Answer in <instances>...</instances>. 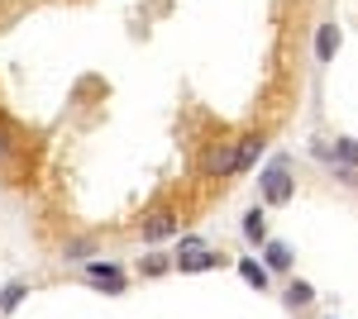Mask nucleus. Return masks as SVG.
<instances>
[{
	"instance_id": "2",
	"label": "nucleus",
	"mask_w": 358,
	"mask_h": 319,
	"mask_svg": "<svg viewBox=\"0 0 358 319\" xmlns=\"http://www.w3.org/2000/svg\"><path fill=\"white\" fill-rule=\"evenodd\" d=\"M239 172V138H224V143H210L201 153V177L206 181H224Z\"/></svg>"
},
{
	"instance_id": "1",
	"label": "nucleus",
	"mask_w": 358,
	"mask_h": 319,
	"mask_svg": "<svg viewBox=\"0 0 358 319\" xmlns=\"http://www.w3.org/2000/svg\"><path fill=\"white\" fill-rule=\"evenodd\" d=\"M258 191L268 205H292L296 195V181H292V158H273L268 172H258Z\"/></svg>"
},
{
	"instance_id": "11",
	"label": "nucleus",
	"mask_w": 358,
	"mask_h": 319,
	"mask_svg": "<svg viewBox=\"0 0 358 319\" xmlns=\"http://www.w3.org/2000/svg\"><path fill=\"white\" fill-rule=\"evenodd\" d=\"M239 276H244L253 291H268V267L253 262V258H239Z\"/></svg>"
},
{
	"instance_id": "13",
	"label": "nucleus",
	"mask_w": 358,
	"mask_h": 319,
	"mask_svg": "<svg viewBox=\"0 0 358 319\" xmlns=\"http://www.w3.org/2000/svg\"><path fill=\"white\" fill-rule=\"evenodd\" d=\"M24 295H29V286H24V281H5V291H0V315H15Z\"/></svg>"
},
{
	"instance_id": "9",
	"label": "nucleus",
	"mask_w": 358,
	"mask_h": 319,
	"mask_svg": "<svg viewBox=\"0 0 358 319\" xmlns=\"http://www.w3.org/2000/svg\"><path fill=\"white\" fill-rule=\"evenodd\" d=\"M263 148H268V138H263V133H244V138H239V172H248L253 162L263 158Z\"/></svg>"
},
{
	"instance_id": "14",
	"label": "nucleus",
	"mask_w": 358,
	"mask_h": 319,
	"mask_svg": "<svg viewBox=\"0 0 358 319\" xmlns=\"http://www.w3.org/2000/svg\"><path fill=\"white\" fill-rule=\"evenodd\" d=\"M91 253H96V239H67L62 243V258L67 262H91Z\"/></svg>"
},
{
	"instance_id": "15",
	"label": "nucleus",
	"mask_w": 358,
	"mask_h": 319,
	"mask_svg": "<svg viewBox=\"0 0 358 319\" xmlns=\"http://www.w3.org/2000/svg\"><path fill=\"white\" fill-rule=\"evenodd\" d=\"M310 300H315V291H310V281H292V286H287V305H292V310H306Z\"/></svg>"
},
{
	"instance_id": "7",
	"label": "nucleus",
	"mask_w": 358,
	"mask_h": 319,
	"mask_svg": "<svg viewBox=\"0 0 358 319\" xmlns=\"http://www.w3.org/2000/svg\"><path fill=\"white\" fill-rule=\"evenodd\" d=\"M210 267H224V253H215L210 243L192 253V258H177V272H210Z\"/></svg>"
},
{
	"instance_id": "8",
	"label": "nucleus",
	"mask_w": 358,
	"mask_h": 319,
	"mask_svg": "<svg viewBox=\"0 0 358 319\" xmlns=\"http://www.w3.org/2000/svg\"><path fill=\"white\" fill-rule=\"evenodd\" d=\"M263 267H268V272H292V248L282 239H268L263 243Z\"/></svg>"
},
{
	"instance_id": "3",
	"label": "nucleus",
	"mask_w": 358,
	"mask_h": 319,
	"mask_svg": "<svg viewBox=\"0 0 358 319\" xmlns=\"http://www.w3.org/2000/svg\"><path fill=\"white\" fill-rule=\"evenodd\" d=\"M177 229H182V214L167 210V205H158V210H148L143 219H138V234H143V243H163V239H172Z\"/></svg>"
},
{
	"instance_id": "6",
	"label": "nucleus",
	"mask_w": 358,
	"mask_h": 319,
	"mask_svg": "<svg viewBox=\"0 0 358 319\" xmlns=\"http://www.w3.org/2000/svg\"><path fill=\"white\" fill-rule=\"evenodd\" d=\"M339 43H344V34H339V24H320V29H315V57H320V62H334V53H339Z\"/></svg>"
},
{
	"instance_id": "5",
	"label": "nucleus",
	"mask_w": 358,
	"mask_h": 319,
	"mask_svg": "<svg viewBox=\"0 0 358 319\" xmlns=\"http://www.w3.org/2000/svg\"><path fill=\"white\" fill-rule=\"evenodd\" d=\"M315 158H320V162L358 167V138H334V148H330V143H315Z\"/></svg>"
},
{
	"instance_id": "16",
	"label": "nucleus",
	"mask_w": 358,
	"mask_h": 319,
	"mask_svg": "<svg viewBox=\"0 0 358 319\" xmlns=\"http://www.w3.org/2000/svg\"><path fill=\"white\" fill-rule=\"evenodd\" d=\"M201 248H206V239H196V234H187V239L177 243V253H172V258H192V253H201Z\"/></svg>"
},
{
	"instance_id": "4",
	"label": "nucleus",
	"mask_w": 358,
	"mask_h": 319,
	"mask_svg": "<svg viewBox=\"0 0 358 319\" xmlns=\"http://www.w3.org/2000/svg\"><path fill=\"white\" fill-rule=\"evenodd\" d=\"M86 281H91V286H101L106 295H124V286H129V281H124V272H120L115 262H101V258H91V262H86Z\"/></svg>"
},
{
	"instance_id": "12",
	"label": "nucleus",
	"mask_w": 358,
	"mask_h": 319,
	"mask_svg": "<svg viewBox=\"0 0 358 319\" xmlns=\"http://www.w3.org/2000/svg\"><path fill=\"white\" fill-rule=\"evenodd\" d=\"M172 267H177L172 253H148V258H138V272H143V276H163V272H172Z\"/></svg>"
},
{
	"instance_id": "10",
	"label": "nucleus",
	"mask_w": 358,
	"mask_h": 319,
	"mask_svg": "<svg viewBox=\"0 0 358 319\" xmlns=\"http://www.w3.org/2000/svg\"><path fill=\"white\" fill-rule=\"evenodd\" d=\"M244 239L248 243H268V214L258 210V205L244 214Z\"/></svg>"
},
{
	"instance_id": "17",
	"label": "nucleus",
	"mask_w": 358,
	"mask_h": 319,
	"mask_svg": "<svg viewBox=\"0 0 358 319\" xmlns=\"http://www.w3.org/2000/svg\"><path fill=\"white\" fill-rule=\"evenodd\" d=\"M0 114H5V110H0Z\"/></svg>"
}]
</instances>
